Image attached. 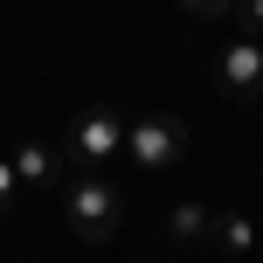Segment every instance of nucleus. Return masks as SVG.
<instances>
[{
    "mask_svg": "<svg viewBox=\"0 0 263 263\" xmlns=\"http://www.w3.org/2000/svg\"><path fill=\"white\" fill-rule=\"evenodd\" d=\"M63 222H69V236H83V242H111L125 229V194L104 173H77V180L63 187Z\"/></svg>",
    "mask_w": 263,
    "mask_h": 263,
    "instance_id": "1",
    "label": "nucleus"
},
{
    "mask_svg": "<svg viewBox=\"0 0 263 263\" xmlns=\"http://www.w3.org/2000/svg\"><path fill=\"white\" fill-rule=\"evenodd\" d=\"M187 14H201V21H215V14H236V0H180Z\"/></svg>",
    "mask_w": 263,
    "mask_h": 263,
    "instance_id": "10",
    "label": "nucleus"
},
{
    "mask_svg": "<svg viewBox=\"0 0 263 263\" xmlns=\"http://www.w3.org/2000/svg\"><path fill=\"white\" fill-rule=\"evenodd\" d=\"M215 242H222L229 256H250L256 250V222L250 215H215Z\"/></svg>",
    "mask_w": 263,
    "mask_h": 263,
    "instance_id": "7",
    "label": "nucleus"
},
{
    "mask_svg": "<svg viewBox=\"0 0 263 263\" xmlns=\"http://www.w3.org/2000/svg\"><path fill=\"white\" fill-rule=\"evenodd\" d=\"M180 153H187V125H180V118H166V111H139V118L125 125V159H132V166L166 173Z\"/></svg>",
    "mask_w": 263,
    "mask_h": 263,
    "instance_id": "3",
    "label": "nucleus"
},
{
    "mask_svg": "<svg viewBox=\"0 0 263 263\" xmlns=\"http://www.w3.org/2000/svg\"><path fill=\"white\" fill-rule=\"evenodd\" d=\"M215 83H222V97H236V104L263 97V42L236 35L222 55H215Z\"/></svg>",
    "mask_w": 263,
    "mask_h": 263,
    "instance_id": "4",
    "label": "nucleus"
},
{
    "mask_svg": "<svg viewBox=\"0 0 263 263\" xmlns=\"http://www.w3.org/2000/svg\"><path fill=\"white\" fill-rule=\"evenodd\" d=\"M7 159H14V180H21V194H28V187H55V173L69 166V159H63V145H49V139L14 145Z\"/></svg>",
    "mask_w": 263,
    "mask_h": 263,
    "instance_id": "5",
    "label": "nucleus"
},
{
    "mask_svg": "<svg viewBox=\"0 0 263 263\" xmlns=\"http://www.w3.org/2000/svg\"><path fill=\"white\" fill-rule=\"evenodd\" d=\"M14 201H21V180H14V159H7V153H0V215H7V208H14Z\"/></svg>",
    "mask_w": 263,
    "mask_h": 263,
    "instance_id": "9",
    "label": "nucleus"
},
{
    "mask_svg": "<svg viewBox=\"0 0 263 263\" xmlns=\"http://www.w3.org/2000/svg\"><path fill=\"white\" fill-rule=\"evenodd\" d=\"M236 21H242L250 42H263V0H236Z\"/></svg>",
    "mask_w": 263,
    "mask_h": 263,
    "instance_id": "8",
    "label": "nucleus"
},
{
    "mask_svg": "<svg viewBox=\"0 0 263 263\" xmlns=\"http://www.w3.org/2000/svg\"><path fill=\"white\" fill-rule=\"evenodd\" d=\"M166 236L180 242V250H201V242H215V208H208V201H173Z\"/></svg>",
    "mask_w": 263,
    "mask_h": 263,
    "instance_id": "6",
    "label": "nucleus"
},
{
    "mask_svg": "<svg viewBox=\"0 0 263 263\" xmlns=\"http://www.w3.org/2000/svg\"><path fill=\"white\" fill-rule=\"evenodd\" d=\"M125 111H111V104H90V111H77L69 118V139H63V159L77 173H104V159H118L125 153Z\"/></svg>",
    "mask_w": 263,
    "mask_h": 263,
    "instance_id": "2",
    "label": "nucleus"
}]
</instances>
